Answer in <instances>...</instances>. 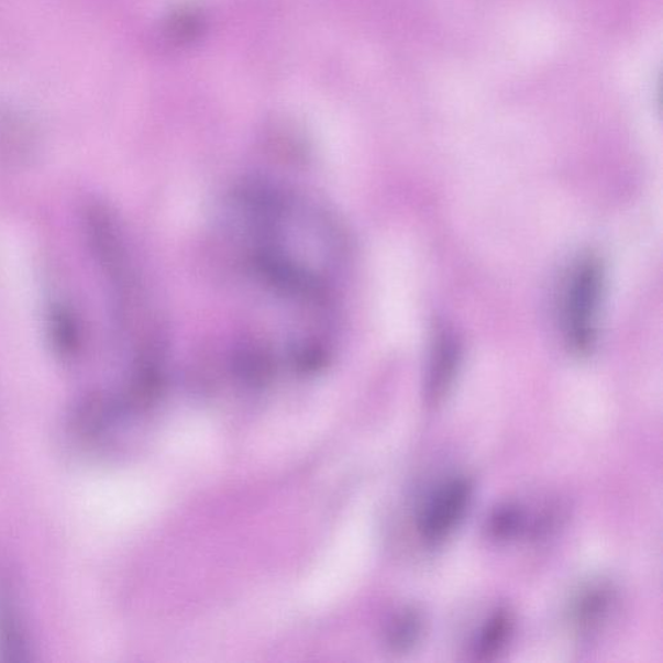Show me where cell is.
<instances>
[{
    "label": "cell",
    "mask_w": 663,
    "mask_h": 663,
    "mask_svg": "<svg viewBox=\"0 0 663 663\" xmlns=\"http://www.w3.org/2000/svg\"><path fill=\"white\" fill-rule=\"evenodd\" d=\"M527 517L520 507L517 506H501L493 512L490 516L489 533L493 538L498 541H508L522 533L527 528Z\"/></svg>",
    "instance_id": "cell-8"
},
{
    "label": "cell",
    "mask_w": 663,
    "mask_h": 663,
    "mask_svg": "<svg viewBox=\"0 0 663 663\" xmlns=\"http://www.w3.org/2000/svg\"><path fill=\"white\" fill-rule=\"evenodd\" d=\"M512 630V615L506 609L495 611L473 641V654L479 660H489L506 647Z\"/></svg>",
    "instance_id": "cell-5"
},
{
    "label": "cell",
    "mask_w": 663,
    "mask_h": 663,
    "mask_svg": "<svg viewBox=\"0 0 663 663\" xmlns=\"http://www.w3.org/2000/svg\"><path fill=\"white\" fill-rule=\"evenodd\" d=\"M201 19L192 12H180L172 19L166 32L177 43H185L196 38L200 33Z\"/></svg>",
    "instance_id": "cell-9"
},
{
    "label": "cell",
    "mask_w": 663,
    "mask_h": 663,
    "mask_svg": "<svg viewBox=\"0 0 663 663\" xmlns=\"http://www.w3.org/2000/svg\"><path fill=\"white\" fill-rule=\"evenodd\" d=\"M421 617L415 610H405L389 625L388 643L396 651H406L417 643L421 636Z\"/></svg>",
    "instance_id": "cell-7"
},
{
    "label": "cell",
    "mask_w": 663,
    "mask_h": 663,
    "mask_svg": "<svg viewBox=\"0 0 663 663\" xmlns=\"http://www.w3.org/2000/svg\"><path fill=\"white\" fill-rule=\"evenodd\" d=\"M615 609V595L606 586H594L579 596L574 606L575 626L583 636L592 637L607 623Z\"/></svg>",
    "instance_id": "cell-4"
},
{
    "label": "cell",
    "mask_w": 663,
    "mask_h": 663,
    "mask_svg": "<svg viewBox=\"0 0 663 663\" xmlns=\"http://www.w3.org/2000/svg\"><path fill=\"white\" fill-rule=\"evenodd\" d=\"M461 363V345L454 334L443 331L437 336L426 382V399L429 406H437L453 386Z\"/></svg>",
    "instance_id": "cell-3"
},
{
    "label": "cell",
    "mask_w": 663,
    "mask_h": 663,
    "mask_svg": "<svg viewBox=\"0 0 663 663\" xmlns=\"http://www.w3.org/2000/svg\"><path fill=\"white\" fill-rule=\"evenodd\" d=\"M603 295L604 267L600 259L587 254L575 261L566 275L560 301L564 340L575 354L586 355L596 344Z\"/></svg>",
    "instance_id": "cell-1"
},
{
    "label": "cell",
    "mask_w": 663,
    "mask_h": 663,
    "mask_svg": "<svg viewBox=\"0 0 663 663\" xmlns=\"http://www.w3.org/2000/svg\"><path fill=\"white\" fill-rule=\"evenodd\" d=\"M473 485L468 478L450 479L427 502L419 519V531L429 543L446 539L462 521L472 500Z\"/></svg>",
    "instance_id": "cell-2"
},
{
    "label": "cell",
    "mask_w": 663,
    "mask_h": 663,
    "mask_svg": "<svg viewBox=\"0 0 663 663\" xmlns=\"http://www.w3.org/2000/svg\"><path fill=\"white\" fill-rule=\"evenodd\" d=\"M51 338L63 355L75 353L78 347V327L68 309L56 306L49 314Z\"/></svg>",
    "instance_id": "cell-6"
}]
</instances>
